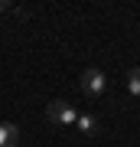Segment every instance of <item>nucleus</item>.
<instances>
[{
  "instance_id": "f257e3e1",
  "label": "nucleus",
  "mask_w": 140,
  "mask_h": 147,
  "mask_svg": "<svg viewBox=\"0 0 140 147\" xmlns=\"http://www.w3.org/2000/svg\"><path fill=\"white\" fill-rule=\"evenodd\" d=\"M46 118L52 121V124L72 127V124H75V118H78V111L68 105L65 98H56V101H49V105H46Z\"/></svg>"
},
{
  "instance_id": "f03ea898",
  "label": "nucleus",
  "mask_w": 140,
  "mask_h": 147,
  "mask_svg": "<svg viewBox=\"0 0 140 147\" xmlns=\"http://www.w3.org/2000/svg\"><path fill=\"white\" fill-rule=\"evenodd\" d=\"M78 85H82V92L88 95V98H98V95H104V88H108V79H104L101 69H85Z\"/></svg>"
},
{
  "instance_id": "7ed1b4c3",
  "label": "nucleus",
  "mask_w": 140,
  "mask_h": 147,
  "mask_svg": "<svg viewBox=\"0 0 140 147\" xmlns=\"http://www.w3.org/2000/svg\"><path fill=\"white\" fill-rule=\"evenodd\" d=\"M16 144H20V131H16V124L3 121V124H0V147H16Z\"/></svg>"
},
{
  "instance_id": "20e7f679",
  "label": "nucleus",
  "mask_w": 140,
  "mask_h": 147,
  "mask_svg": "<svg viewBox=\"0 0 140 147\" xmlns=\"http://www.w3.org/2000/svg\"><path fill=\"white\" fill-rule=\"evenodd\" d=\"M75 124H78V131L88 134V137H94V134L101 131V121L94 118V115H78V118H75Z\"/></svg>"
},
{
  "instance_id": "39448f33",
  "label": "nucleus",
  "mask_w": 140,
  "mask_h": 147,
  "mask_svg": "<svg viewBox=\"0 0 140 147\" xmlns=\"http://www.w3.org/2000/svg\"><path fill=\"white\" fill-rule=\"evenodd\" d=\"M127 92L134 98H140V69H130L127 72Z\"/></svg>"
},
{
  "instance_id": "423d86ee",
  "label": "nucleus",
  "mask_w": 140,
  "mask_h": 147,
  "mask_svg": "<svg viewBox=\"0 0 140 147\" xmlns=\"http://www.w3.org/2000/svg\"><path fill=\"white\" fill-rule=\"evenodd\" d=\"M7 7H10V3H7V0H0V10H7Z\"/></svg>"
}]
</instances>
